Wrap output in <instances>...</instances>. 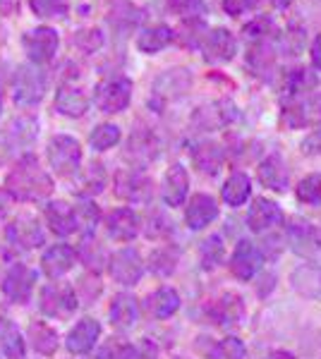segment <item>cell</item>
<instances>
[{
  "label": "cell",
  "instance_id": "9c48e42d",
  "mask_svg": "<svg viewBox=\"0 0 321 359\" xmlns=\"http://www.w3.org/2000/svg\"><path fill=\"white\" fill-rule=\"evenodd\" d=\"M264 264V254L261 249L252 245L249 240H240L235 245V252L230 257V271L237 280H252V278L261 271Z\"/></svg>",
  "mask_w": 321,
  "mask_h": 359
},
{
  "label": "cell",
  "instance_id": "f546056e",
  "mask_svg": "<svg viewBox=\"0 0 321 359\" xmlns=\"http://www.w3.org/2000/svg\"><path fill=\"white\" fill-rule=\"evenodd\" d=\"M173 39H175V32L168 25H154V27H147L139 32L137 48L142 50V53L154 55L166 48V46H171Z\"/></svg>",
  "mask_w": 321,
  "mask_h": 359
},
{
  "label": "cell",
  "instance_id": "f35d334b",
  "mask_svg": "<svg viewBox=\"0 0 321 359\" xmlns=\"http://www.w3.org/2000/svg\"><path fill=\"white\" fill-rule=\"evenodd\" d=\"M151 304V314L156 318H168L180 309V294L173 287H159L149 299Z\"/></svg>",
  "mask_w": 321,
  "mask_h": 359
},
{
  "label": "cell",
  "instance_id": "603a6c76",
  "mask_svg": "<svg viewBox=\"0 0 321 359\" xmlns=\"http://www.w3.org/2000/svg\"><path fill=\"white\" fill-rule=\"evenodd\" d=\"M190 192V175L185 170V165L173 163L168 168L166 180H163V201L168 206H180L185 199H188Z\"/></svg>",
  "mask_w": 321,
  "mask_h": 359
},
{
  "label": "cell",
  "instance_id": "7a4b0ae2",
  "mask_svg": "<svg viewBox=\"0 0 321 359\" xmlns=\"http://www.w3.org/2000/svg\"><path fill=\"white\" fill-rule=\"evenodd\" d=\"M46 86H48L46 72L34 62H27V65H20L15 69L13 98L17 106H37L46 94Z\"/></svg>",
  "mask_w": 321,
  "mask_h": 359
},
{
  "label": "cell",
  "instance_id": "ab89813d",
  "mask_svg": "<svg viewBox=\"0 0 321 359\" xmlns=\"http://www.w3.org/2000/svg\"><path fill=\"white\" fill-rule=\"evenodd\" d=\"M273 60H276V53H273V48H271V41L252 43V50L247 53V65L254 69V74L266 77L273 67Z\"/></svg>",
  "mask_w": 321,
  "mask_h": 359
},
{
  "label": "cell",
  "instance_id": "7c38bea8",
  "mask_svg": "<svg viewBox=\"0 0 321 359\" xmlns=\"http://www.w3.org/2000/svg\"><path fill=\"white\" fill-rule=\"evenodd\" d=\"M192 86V74L188 69H168L161 77H156L154 82V101L163 106L168 101H175V98L185 96Z\"/></svg>",
  "mask_w": 321,
  "mask_h": 359
},
{
  "label": "cell",
  "instance_id": "4fadbf2b",
  "mask_svg": "<svg viewBox=\"0 0 321 359\" xmlns=\"http://www.w3.org/2000/svg\"><path fill=\"white\" fill-rule=\"evenodd\" d=\"M235 118H237L235 106H232L230 101H225V98H221V101H211V103H207V106L197 108L195 115H192V123L199 127V130L211 132V130H218V127H225Z\"/></svg>",
  "mask_w": 321,
  "mask_h": 359
},
{
  "label": "cell",
  "instance_id": "91938a15",
  "mask_svg": "<svg viewBox=\"0 0 321 359\" xmlns=\"http://www.w3.org/2000/svg\"><path fill=\"white\" fill-rule=\"evenodd\" d=\"M271 359H295V355H290V352H276Z\"/></svg>",
  "mask_w": 321,
  "mask_h": 359
},
{
  "label": "cell",
  "instance_id": "d6a6232c",
  "mask_svg": "<svg viewBox=\"0 0 321 359\" xmlns=\"http://www.w3.org/2000/svg\"><path fill=\"white\" fill-rule=\"evenodd\" d=\"M290 280H293V287L300 294L321 299V266H312V264L300 266V269L293 271Z\"/></svg>",
  "mask_w": 321,
  "mask_h": 359
},
{
  "label": "cell",
  "instance_id": "3957f363",
  "mask_svg": "<svg viewBox=\"0 0 321 359\" xmlns=\"http://www.w3.org/2000/svg\"><path fill=\"white\" fill-rule=\"evenodd\" d=\"M46 156H48V163L58 172V175L67 177V175H74V172L79 170L81 147H79V142L74 137L58 135V137H53L48 142Z\"/></svg>",
  "mask_w": 321,
  "mask_h": 359
},
{
  "label": "cell",
  "instance_id": "681fc988",
  "mask_svg": "<svg viewBox=\"0 0 321 359\" xmlns=\"http://www.w3.org/2000/svg\"><path fill=\"white\" fill-rule=\"evenodd\" d=\"M214 359H242L244 357V343L240 338H223L214 345L211 352Z\"/></svg>",
  "mask_w": 321,
  "mask_h": 359
},
{
  "label": "cell",
  "instance_id": "83f0119b",
  "mask_svg": "<svg viewBox=\"0 0 321 359\" xmlns=\"http://www.w3.org/2000/svg\"><path fill=\"white\" fill-rule=\"evenodd\" d=\"M244 314V302L240 294L225 292L221 299H216L211 306V318L218 326H232V323H240Z\"/></svg>",
  "mask_w": 321,
  "mask_h": 359
},
{
  "label": "cell",
  "instance_id": "4dcf8cb0",
  "mask_svg": "<svg viewBox=\"0 0 321 359\" xmlns=\"http://www.w3.org/2000/svg\"><path fill=\"white\" fill-rule=\"evenodd\" d=\"M223 158H225L223 149L216 142H199L192 149V161H195V165L199 168L202 172H207V175H216V172L223 168Z\"/></svg>",
  "mask_w": 321,
  "mask_h": 359
},
{
  "label": "cell",
  "instance_id": "44dd1931",
  "mask_svg": "<svg viewBox=\"0 0 321 359\" xmlns=\"http://www.w3.org/2000/svg\"><path fill=\"white\" fill-rule=\"evenodd\" d=\"M216 218H218V204H216V199L209 194H195L190 199L188 208H185V223H188L192 230L207 228Z\"/></svg>",
  "mask_w": 321,
  "mask_h": 359
},
{
  "label": "cell",
  "instance_id": "7bdbcfd3",
  "mask_svg": "<svg viewBox=\"0 0 321 359\" xmlns=\"http://www.w3.org/2000/svg\"><path fill=\"white\" fill-rule=\"evenodd\" d=\"M77 257L84 262V266L89 271H101L103 269V264H106V252H103L101 247H98V242H94L91 237H84V242L79 245V252H77Z\"/></svg>",
  "mask_w": 321,
  "mask_h": 359
},
{
  "label": "cell",
  "instance_id": "2e32d148",
  "mask_svg": "<svg viewBox=\"0 0 321 359\" xmlns=\"http://www.w3.org/2000/svg\"><path fill=\"white\" fill-rule=\"evenodd\" d=\"M281 223H283V211L276 201L264 199V196L252 201V206L247 211V225L252 233H266V230L276 228Z\"/></svg>",
  "mask_w": 321,
  "mask_h": 359
},
{
  "label": "cell",
  "instance_id": "8d00e7d4",
  "mask_svg": "<svg viewBox=\"0 0 321 359\" xmlns=\"http://www.w3.org/2000/svg\"><path fill=\"white\" fill-rule=\"evenodd\" d=\"M72 216H74V228L79 230L84 237H91L96 233V225L101 221V211L91 199H81L72 206Z\"/></svg>",
  "mask_w": 321,
  "mask_h": 359
},
{
  "label": "cell",
  "instance_id": "ffe728a7",
  "mask_svg": "<svg viewBox=\"0 0 321 359\" xmlns=\"http://www.w3.org/2000/svg\"><path fill=\"white\" fill-rule=\"evenodd\" d=\"M98 335H101V323L96 321V318H81L77 326L72 328V331L67 333V350L72 352V355H86V352L94 350Z\"/></svg>",
  "mask_w": 321,
  "mask_h": 359
},
{
  "label": "cell",
  "instance_id": "7dc6e473",
  "mask_svg": "<svg viewBox=\"0 0 321 359\" xmlns=\"http://www.w3.org/2000/svg\"><path fill=\"white\" fill-rule=\"evenodd\" d=\"M204 20H183V27H180V34L178 39L183 41V46H188V48H197V46H202L204 41Z\"/></svg>",
  "mask_w": 321,
  "mask_h": 359
},
{
  "label": "cell",
  "instance_id": "cb8c5ba5",
  "mask_svg": "<svg viewBox=\"0 0 321 359\" xmlns=\"http://www.w3.org/2000/svg\"><path fill=\"white\" fill-rule=\"evenodd\" d=\"M106 228H108V235L113 237V240L130 242L139 235V216L127 206L115 208V211L108 216Z\"/></svg>",
  "mask_w": 321,
  "mask_h": 359
},
{
  "label": "cell",
  "instance_id": "1f68e13d",
  "mask_svg": "<svg viewBox=\"0 0 321 359\" xmlns=\"http://www.w3.org/2000/svg\"><path fill=\"white\" fill-rule=\"evenodd\" d=\"M46 223L51 225V230H53L58 237H67V235L77 233L72 206H67L65 201H51V204L46 206Z\"/></svg>",
  "mask_w": 321,
  "mask_h": 359
},
{
  "label": "cell",
  "instance_id": "60d3db41",
  "mask_svg": "<svg viewBox=\"0 0 321 359\" xmlns=\"http://www.w3.org/2000/svg\"><path fill=\"white\" fill-rule=\"evenodd\" d=\"M242 34L247 36V41H252V43H266V41H271V39L276 36L278 29H276V25H273L271 17L259 15L256 20L249 22V25H244Z\"/></svg>",
  "mask_w": 321,
  "mask_h": 359
},
{
  "label": "cell",
  "instance_id": "c3c4849f",
  "mask_svg": "<svg viewBox=\"0 0 321 359\" xmlns=\"http://www.w3.org/2000/svg\"><path fill=\"white\" fill-rule=\"evenodd\" d=\"M168 8L175 15H180L183 20H202V15L207 13L204 0H166Z\"/></svg>",
  "mask_w": 321,
  "mask_h": 359
},
{
  "label": "cell",
  "instance_id": "e0dca14e",
  "mask_svg": "<svg viewBox=\"0 0 321 359\" xmlns=\"http://www.w3.org/2000/svg\"><path fill=\"white\" fill-rule=\"evenodd\" d=\"M151 192H154V187H151V180L139 175V172L120 170L118 175H115V194H118L120 199L139 204V201H149Z\"/></svg>",
  "mask_w": 321,
  "mask_h": 359
},
{
  "label": "cell",
  "instance_id": "7402d4cb",
  "mask_svg": "<svg viewBox=\"0 0 321 359\" xmlns=\"http://www.w3.org/2000/svg\"><path fill=\"white\" fill-rule=\"evenodd\" d=\"M256 177L266 189H273V192L288 189V168H285V161L278 154H271L261 161L259 168H256Z\"/></svg>",
  "mask_w": 321,
  "mask_h": 359
},
{
  "label": "cell",
  "instance_id": "52a82bcc",
  "mask_svg": "<svg viewBox=\"0 0 321 359\" xmlns=\"http://www.w3.org/2000/svg\"><path fill=\"white\" fill-rule=\"evenodd\" d=\"M77 290L65 283H48L41 290V311L46 316H67L77 309Z\"/></svg>",
  "mask_w": 321,
  "mask_h": 359
},
{
  "label": "cell",
  "instance_id": "94428289",
  "mask_svg": "<svg viewBox=\"0 0 321 359\" xmlns=\"http://www.w3.org/2000/svg\"><path fill=\"white\" fill-rule=\"evenodd\" d=\"M0 111H3V98H0Z\"/></svg>",
  "mask_w": 321,
  "mask_h": 359
},
{
  "label": "cell",
  "instance_id": "680465c9",
  "mask_svg": "<svg viewBox=\"0 0 321 359\" xmlns=\"http://www.w3.org/2000/svg\"><path fill=\"white\" fill-rule=\"evenodd\" d=\"M293 3V0H271V5H276L278 10H283V8H288V5Z\"/></svg>",
  "mask_w": 321,
  "mask_h": 359
},
{
  "label": "cell",
  "instance_id": "277c9868",
  "mask_svg": "<svg viewBox=\"0 0 321 359\" xmlns=\"http://www.w3.org/2000/svg\"><path fill=\"white\" fill-rule=\"evenodd\" d=\"M94 101L101 113H108V115L122 113L132 101V82L127 77L103 79L94 91Z\"/></svg>",
  "mask_w": 321,
  "mask_h": 359
},
{
  "label": "cell",
  "instance_id": "6125c7cd",
  "mask_svg": "<svg viewBox=\"0 0 321 359\" xmlns=\"http://www.w3.org/2000/svg\"><path fill=\"white\" fill-rule=\"evenodd\" d=\"M178 359H185V357H178Z\"/></svg>",
  "mask_w": 321,
  "mask_h": 359
},
{
  "label": "cell",
  "instance_id": "6da1fadb",
  "mask_svg": "<svg viewBox=\"0 0 321 359\" xmlns=\"http://www.w3.org/2000/svg\"><path fill=\"white\" fill-rule=\"evenodd\" d=\"M5 189H8L13 199L39 201L53 192V180H51L48 172L39 165L37 156L27 154V156H22L20 163L10 170L8 180H5Z\"/></svg>",
  "mask_w": 321,
  "mask_h": 359
},
{
  "label": "cell",
  "instance_id": "d6986e66",
  "mask_svg": "<svg viewBox=\"0 0 321 359\" xmlns=\"http://www.w3.org/2000/svg\"><path fill=\"white\" fill-rule=\"evenodd\" d=\"M34 290V271H29L25 264H17L10 269V273L3 280V292L10 302L25 304L32 297Z\"/></svg>",
  "mask_w": 321,
  "mask_h": 359
},
{
  "label": "cell",
  "instance_id": "f1b7e54d",
  "mask_svg": "<svg viewBox=\"0 0 321 359\" xmlns=\"http://www.w3.org/2000/svg\"><path fill=\"white\" fill-rule=\"evenodd\" d=\"M319 84L317 74L312 72V69L307 67H293L285 72V79H283V91L285 96H290V101L293 98H302L309 91H314Z\"/></svg>",
  "mask_w": 321,
  "mask_h": 359
},
{
  "label": "cell",
  "instance_id": "6f0895ef",
  "mask_svg": "<svg viewBox=\"0 0 321 359\" xmlns=\"http://www.w3.org/2000/svg\"><path fill=\"white\" fill-rule=\"evenodd\" d=\"M10 204H13V196H10V192L5 187H0V218L8 213Z\"/></svg>",
  "mask_w": 321,
  "mask_h": 359
},
{
  "label": "cell",
  "instance_id": "e575fe53",
  "mask_svg": "<svg viewBox=\"0 0 321 359\" xmlns=\"http://www.w3.org/2000/svg\"><path fill=\"white\" fill-rule=\"evenodd\" d=\"M249 194H252V180L244 172H232L221 189V196L228 206H242L249 199Z\"/></svg>",
  "mask_w": 321,
  "mask_h": 359
},
{
  "label": "cell",
  "instance_id": "9a60e30c",
  "mask_svg": "<svg viewBox=\"0 0 321 359\" xmlns=\"http://www.w3.org/2000/svg\"><path fill=\"white\" fill-rule=\"evenodd\" d=\"M156 156H159V139L154 137V132L142 130V127H139L137 132H132L130 142H127V149H125V158L130 161L134 168H144V165H149Z\"/></svg>",
  "mask_w": 321,
  "mask_h": 359
},
{
  "label": "cell",
  "instance_id": "ee69618b",
  "mask_svg": "<svg viewBox=\"0 0 321 359\" xmlns=\"http://www.w3.org/2000/svg\"><path fill=\"white\" fill-rule=\"evenodd\" d=\"M29 5L41 20H65L70 10L67 0H32Z\"/></svg>",
  "mask_w": 321,
  "mask_h": 359
},
{
  "label": "cell",
  "instance_id": "5b68a950",
  "mask_svg": "<svg viewBox=\"0 0 321 359\" xmlns=\"http://www.w3.org/2000/svg\"><path fill=\"white\" fill-rule=\"evenodd\" d=\"M5 240L8 245L17 249V252H32V249L41 247L46 242V235L41 230L37 218L32 216H17L5 230Z\"/></svg>",
  "mask_w": 321,
  "mask_h": 359
},
{
  "label": "cell",
  "instance_id": "836d02e7",
  "mask_svg": "<svg viewBox=\"0 0 321 359\" xmlns=\"http://www.w3.org/2000/svg\"><path fill=\"white\" fill-rule=\"evenodd\" d=\"M0 352L8 359H25V338L10 318H0Z\"/></svg>",
  "mask_w": 321,
  "mask_h": 359
},
{
  "label": "cell",
  "instance_id": "4316f807",
  "mask_svg": "<svg viewBox=\"0 0 321 359\" xmlns=\"http://www.w3.org/2000/svg\"><path fill=\"white\" fill-rule=\"evenodd\" d=\"M110 323H113L115 328H120V331H127V328H132L134 323H137L139 318V304L137 299L132 297V294L127 292H120L113 297V302H110Z\"/></svg>",
  "mask_w": 321,
  "mask_h": 359
},
{
  "label": "cell",
  "instance_id": "74e56055",
  "mask_svg": "<svg viewBox=\"0 0 321 359\" xmlns=\"http://www.w3.org/2000/svg\"><path fill=\"white\" fill-rule=\"evenodd\" d=\"M29 340H32L34 350H37L39 355H53L58 350V333L41 321L29 323Z\"/></svg>",
  "mask_w": 321,
  "mask_h": 359
},
{
  "label": "cell",
  "instance_id": "d590c367",
  "mask_svg": "<svg viewBox=\"0 0 321 359\" xmlns=\"http://www.w3.org/2000/svg\"><path fill=\"white\" fill-rule=\"evenodd\" d=\"M103 187H106V170H103L101 163H89L74 180V192L81 196L98 194Z\"/></svg>",
  "mask_w": 321,
  "mask_h": 359
},
{
  "label": "cell",
  "instance_id": "816d5d0a",
  "mask_svg": "<svg viewBox=\"0 0 321 359\" xmlns=\"http://www.w3.org/2000/svg\"><path fill=\"white\" fill-rule=\"evenodd\" d=\"M151 271H154L156 276H168L175 271V254L171 249L161 247L156 249L154 254H151Z\"/></svg>",
  "mask_w": 321,
  "mask_h": 359
},
{
  "label": "cell",
  "instance_id": "484cf974",
  "mask_svg": "<svg viewBox=\"0 0 321 359\" xmlns=\"http://www.w3.org/2000/svg\"><path fill=\"white\" fill-rule=\"evenodd\" d=\"M77 262V252H74L70 245H53L48 252L41 259V266H44V273L48 278H60L65 276L70 269Z\"/></svg>",
  "mask_w": 321,
  "mask_h": 359
},
{
  "label": "cell",
  "instance_id": "b9f144b4",
  "mask_svg": "<svg viewBox=\"0 0 321 359\" xmlns=\"http://www.w3.org/2000/svg\"><path fill=\"white\" fill-rule=\"evenodd\" d=\"M118 142H120V127L110 125V123L94 127L89 135V144L96 149V151H108V149H113Z\"/></svg>",
  "mask_w": 321,
  "mask_h": 359
},
{
  "label": "cell",
  "instance_id": "ac0fdd59",
  "mask_svg": "<svg viewBox=\"0 0 321 359\" xmlns=\"http://www.w3.org/2000/svg\"><path fill=\"white\" fill-rule=\"evenodd\" d=\"M288 242L300 257H312L321 249V240L314 225L300 216H295L288 225Z\"/></svg>",
  "mask_w": 321,
  "mask_h": 359
},
{
  "label": "cell",
  "instance_id": "f907efd6",
  "mask_svg": "<svg viewBox=\"0 0 321 359\" xmlns=\"http://www.w3.org/2000/svg\"><path fill=\"white\" fill-rule=\"evenodd\" d=\"M72 43L77 46L79 50H84V53H96L103 46V34L98 32V29H81V32L74 34Z\"/></svg>",
  "mask_w": 321,
  "mask_h": 359
},
{
  "label": "cell",
  "instance_id": "30bf717a",
  "mask_svg": "<svg viewBox=\"0 0 321 359\" xmlns=\"http://www.w3.org/2000/svg\"><path fill=\"white\" fill-rule=\"evenodd\" d=\"M283 123L288 127L321 125V94L312 98H293L283 106Z\"/></svg>",
  "mask_w": 321,
  "mask_h": 359
},
{
  "label": "cell",
  "instance_id": "11a10c76",
  "mask_svg": "<svg viewBox=\"0 0 321 359\" xmlns=\"http://www.w3.org/2000/svg\"><path fill=\"white\" fill-rule=\"evenodd\" d=\"M134 359H159V347H156L151 340H142L137 345V355Z\"/></svg>",
  "mask_w": 321,
  "mask_h": 359
},
{
  "label": "cell",
  "instance_id": "8992f818",
  "mask_svg": "<svg viewBox=\"0 0 321 359\" xmlns=\"http://www.w3.org/2000/svg\"><path fill=\"white\" fill-rule=\"evenodd\" d=\"M58 43H60V39H58V32L53 27H37L27 32L25 39H22V46H25L29 60L34 65H44V62L53 60V55L58 53Z\"/></svg>",
  "mask_w": 321,
  "mask_h": 359
},
{
  "label": "cell",
  "instance_id": "5bb4252c",
  "mask_svg": "<svg viewBox=\"0 0 321 359\" xmlns=\"http://www.w3.org/2000/svg\"><path fill=\"white\" fill-rule=\"evenodd\" d=\"M202 50L209 62H228L237 53V41L228 29L218 27L207 32V36L202 41Z\"/></svg>",
  "mask_w": 321,
  "mask_h": 359
},
{
  "label": "cell",
  "instance_id": "ba28073f",
  "mask_svg": "<svg viewBox=\"0 0 321 359\" xmlns=\"http://www.w3.org/2000/svg\"><path fill=\"white\" fill-rule=\"evenodd\" d=\"M37 137H39V120L34 115H17L0 132V139H3V144L10 151H20V149L32 147Z\"/></svg>",
  "mask_w": 321,
  "mask_h": 359
},
{
  "label": "cell",
  "instance_id": "db71d44e",
  "mask_svg": "<svg viewBox=\"0 0 321 359\" xmlns=\"http://www.w3.org/2000/svg\"><path fill=\"white\" fill-rule=\"evenodd\" d=\"M259 0H223V10L230 17H237L242 13H249V10H256Z\"/></svg>",
  "mask_w": 321,
  "mask_h": 359
},
{
  "label": "cell",
  "instance_id": "d4e9b609",
  "mask_svg": "<svg viewBox=\"0 0 321 359\" xmlns=\"http://www.w3.org/2000/svg\"><path fill=\"white\" fill-rule=\"evenodd\" d=\"M86 108H89V98H86L84 91L79 89V86L74 84H60V89H58L55 94V111L67 115V118H81V115L86 113Z\"/></svg>",
  "mask_w": 321,
  "mask_h": 359
},
{
  "label": "cell",
  "instance_id": "bcb514c9",
  "mask_svg": "<svg viewBox=\"0 0 321 359\" xmlns=\"http://www.w3.org/2000/svg\"><path fill=\"white\" fill-rule=\"evenodd\" d=\"M295 194L302 204H321V172L302 177L300 184L295 187Z\"/></svg>",
  "mask_w": 321,
  "mask_h": 359
},
{
  "label": "cell",
  "instance_id": "9f6ffc18",
  "mask_svg": "<svg viewBox=\"0 0 321 359\" xmlns=\"http://www.w3.org/2000/svg\"><path fill=\"white\" fill-rule=\"evenodd\" d=\"M309 55H312V65L321 72V34H317L312 41V48H309Z\"/></svg>",
  "mask_w": 321,
  "mask_h": 359
},
{
  "label": "cell",
  "instance_id": "f6af8a7d",
  "mask_svg": "<svg viewBox=\"0 0 321 359\" xmlns=\"http://www.w3.org/2000/svg\"><path fill=\"white\" fill-rule=\"evenodd\" d=\"M199 257H202V266H204L207 271H211V269H216V266H221V262H223V257H225L223 240H221L218 235H211V237H209V240L202 245Z\"/></svg>",
  "mask_w": 321,
  "mask_h": 359
},
{
  "label": "cell",
  "instance_id": "8fae6325",
  "mask_svg": "<svg viewBox=\"0 0 321 359\" xmlns=\"http://www.w3.org/2000/svg\"><path fill=\"white\" fill-rule=\"evenodd\" d=\"M108 269H110V276H113L120 285H134L144 273V262L137 249L125 247L110 257Z\"/></svg>",
  "mask_w": 321,
  "mask_h": 359
},
{
  "label": "cell",
  "instance_id": "f5cc1de1",
  "mask_svg": "<svg viewBox=\"0 0 321 359\" xmlns=\"http://www.w3.org/2000/svg\"><path fill=\"white\" fill-rule=\"evenodd\" d=\"M134 355H137V345L118 343V340H113V343H108L106 352H103L101 357H106V359H134Z\"/></svg>",
  "mask_w": 321,
  "mask_h": 359
}]
</instances>
